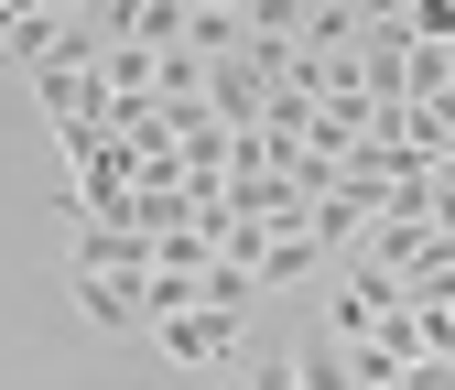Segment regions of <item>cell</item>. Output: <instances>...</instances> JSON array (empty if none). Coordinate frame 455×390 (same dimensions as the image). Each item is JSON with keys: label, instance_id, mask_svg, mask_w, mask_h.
I'll return each instance as SVG.
<instances>
[{"label": "cell", "instance_id": "7a4b0ae2", "mask_svg": "<svg viewBox=\"0 0 455 390\" xmlns=\"http://www.w3.org/2000/svg\"><path fill=\"white\" fill-rule=\"evenodd\" d=\"M0 54H12V44H0Z\"/></svg>", "mask_w": 455, "mask_h": 390}, {"label": "cell", "instance_id": "6da1fadb", "mask_svg": "<svg viewBox=\"0 0 455 390\" xmlns=\"http://www.w3.org/2000/svg\"><path fill=\"white\" fill-rule=\"evenodd\" d=\"M260 390H293V358H271V369H260Z\"/></svg>", "mask_w": 455, "mask_h": 390}]
</instances>
